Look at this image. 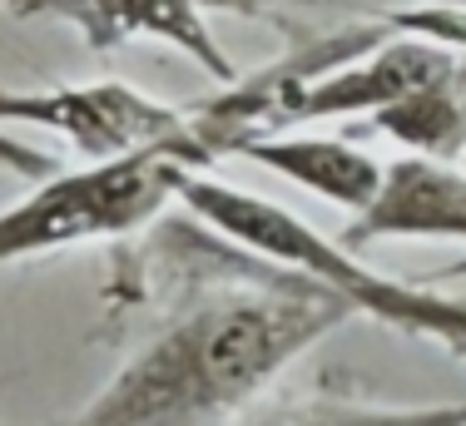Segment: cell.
Segmentation results:
<instances>
[{
    "mask_svg": "<svg viewBox=\"0 0 466 426\" xmlns=\"http://www.w3.org/2000/svg\"><path fill=\"white\" fill-rule=\"evenodd\" d=\"M253 426H466V401L431 407H372V401H298Z\"/></svg>",
    "mask_w": 466,
    "mask_h": 426,
    "instance_id": "cell-9",
    "label": "cell"
},
{
    "mask_svg": "<svg viewBox=\"0 0 466 426\" xmlns=\"http://www.w3.org/2000/svg\"><path fill=\"white\" fill-rule=\"evenodd\" d=\"M368 125L392 134L397 144H407V154L461 159L466 154V55L451 75H441L437 85L417 89V95L397 99V105L377 109Z\"/></svg>",
    "mask_w": 466,
    "mask_h": 426,
    "instance_id": "cell-8",
    "label": "cell"
},
{
    "mask_svg": "<svg viewBox=\"0 0 466 426\" xmlns=\"http://www.w3.org/2000/svg\"><path fill=\"white\" fill-rule=\"evenodd\" d=\"M348 318L318 283L258 258V273L243 283L214 288L174 312L65 426L228 421Z\"/></svg>",
    "mask_w": 466,
    "mask_h": 426,
    "instance_id": "cell-1",
    "label": "cell"
},
{
    "mask_svg": "<svg viewBox=\"0 0 466 426\" xmlns=\"http://www.w3.org/2000/svg\"><path fill=\"white\" fill-rule=\"evenodd\" d=\"M179 204L204 223L208 233H218L233 248L263 258V263L298 273L308 283H318L332 293L352 318H368L377 328L407 332V338L437 342L451 357L466 362V298H447L417 288L407 278H392L382 268L362 263L358 248H348L342 238L318 233L308 218H298L293 208L273 204L263 194H248L238 184H224L214 174H188L179 184Z\"/></svg>",
    "mask_w": 466,
    "mask_h": 426,
    "instance_id": "cell-2",
    "label": "cell"
},
{
    "mask_svg": "<svg viewBox=\"0 0 466 426\" xmlns=\"http://www.w3.org/2000/svg\"><path fill=\"white\" fill-rule=\"evenodd\" d=\"M15 20H60L85 40V50L109 55L129 40H159L188 55L218 85H233V60L204 15V0H5Z\"/></svg>",
    "mask_w": 466,
    "mask_h": 426,
    "instance_id": "cell-5",
    "label": "cell"
},
{
    "mask_svg": "<svg viewBox=\"0 0 466 426\" xmlns=\"http://www.w3.org/2000/svg\"><path fill=\"white\" fill-rule=\"evenodd\" d=\"M0 129H40L65 139L85 164L125 159L159 144H184L198 169L208 159L194 139V109L164 105L125 80L50 85V89H0Z\"/></svg>",
    "mask_w": 466,
    "mask_h": 426,
    "instance_id": "cell-4",
    "label": "cell"
},
{
    "mask_svg": "<svg viewBox=\"0 0 466 426\" xmlns=\"http://www.w3.org/2000/svg\"><path fill=\"white\" fill-rule=\"evenodd\" d=\"M238 159L273 169L288 184L308 188V194L348 213L368 208L387 174L382 159H372L368 149H358L352 139H338V134H258V139L238 144Z\"/></svg>",
    "mask_w": 466,
    "mask_h": 426,
    "instance_id": "cell-7",
    "label": "cell"
},
{
    "mask_svg": "<svg viewBox=\"0 0 466 426\" xmlns=\"http://www.w3.org/2000/svg\"><path fill=\"white\" fill-rule=\"evenodd\" d=\"M204 5H214V10H233V15H268L279 0H204Z\"/></svg>",
    "mask_w": 466,
    "mask_h": 426,
    "instance_id": "cell-10",
    "label": "cell"
},
{
    "mask_svg": "<svg viewBox=\"0 0 466 426\" xmlns=\"http://www.w3.org/2000/svg\"><path fill=\"white\" fill-rule=\"evenodd\" d=\"M188 174L204 169L184 144H159L80 169H50L25 198L0 208V273L80 243L129 238L169 204H179V184Z\"/></svg>",
    "mask_w": 466,
    "mask_h": 426,
    "instance_id": "cell-3",
    "label": "cell"
},
{
    "mask_svg": "<svg viewBox=\"0 0 466 426\" xmlns=\"http://www.w3.org/2000/svg\"><path fill=\"white\" fill-rule=\"evenodd\" d=\"M407 238L466 243V169L457 159H427V154L392 159L377 198L342 228V243L358 253L372 243Z\"/></svg>",
    "mask_w": 466,
    "mask_h": 426,
    "instance_id": "cell-6",
    "label": "cell"
}]
</instances>
